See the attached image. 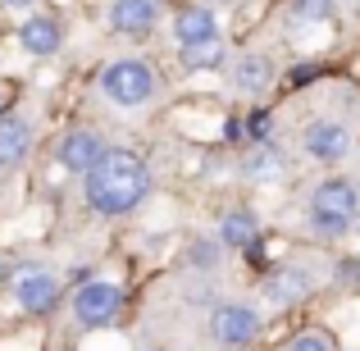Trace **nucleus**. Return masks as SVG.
Wrapping results in <instances>:
<instances>
[{
  "instance_id": "4be33fe9",
  "label": "nucleus",
  "mask_w": 360,
  "mask_h": 351,
  "mask_svg": "<svg viewBox=\"0 0 360 351\" xmlns=\"http://www.w3.org/2000/svg\"><path fill=\"white\" fill-rule=\"evenodd\" d=\"M0 5H5V9H32L37 0H0Z\"/></svg>"
},
{
  "instance_id": "412c9836",
  "label": "nucleus",
  "mask_w": 360,
  "mask_h": 351,
  "mask_svg": "<svg viewBox=\"0 0 360 351\" xmlns=\"http://www.w3.org/2000/svg\"><path fill=\"white\" fill-rule=\"evenodd\" d=\"M288 351H333V343H328L319 328H310V333H297V338H292Z\"/></svg>"
},
{
  "instance_id": "b1692460",
  "label": "nucleus",
  "mask_w": 360,
  "mask_h": 351,
  "mask_svg": "<svg viewBox=\"0 0 360 351\" xmlns=\"http://www.w3.org/2000/svg\"><path fill=\"white\" fill-rule=\"evenodd\" d=\"M214 5H229V0H214Z\"/></svg>"
},
{
  "instance_id": "f3484780",
  "label": "nucleus",
  "mask_w": 360,
  "mask_h": 351,
  "mask_svg": "<svg viewBox=\"0 0 360 351\" xmlns=\"http://www.w3.org/2000/svg\"><path fill=\"white\" fill-rule=\"evenodd\" d=\"M333 9H338V0H288V23L292 27L333 23Z\"/></svg>"
},
{
  "instance_id": "0eeeda50",
  "label": "nucleus",
  "mask_w": 360,
  "mask_h": 351,
  "mask_svg": "<svg viewBox=\"0 0 360 351\" xmlns=\"http://www.w3.org/2000/svg\"><path fill=\"white\" fill-rule=\"evenodd\" d=\"M101 155H105V141H101L91 128L64 132V141L55 146V160H60V169H64V174H78V178H87L91 165H96Z\"/></svg>"
},
{
  "instance_id": "a211bd4d",
  "label": "nucleus",
  "mask_w": 360,
  "mask_h": 351,
  "mask_svg": "<svg viewBox=\"0 0 360 351\" xmlns=\"http://www.w3.org/2000/svg\"><path fill=\"white\" fill-rule=\"evenodd\" d=\"M246 174L251 178H283L288 165H283V155H274V151H255V155L246 160Z\"/></svg>"
},
{
  "instance_id": "2eb2a0df",
  "label": "nucleus",
  "mask_w": 360,
  "mask_h": 351,
  "mask_svg": "<svg viewBox=\"0 0 360 351\" xmlns=\"http://www.w3.org/2000/svg\"><path fill=\"white\" fill-rule=\"evenodd\" d=\"M178 60H183V69H192V73H214L224 60H229V51H224L219 37H210V42L178 46Z\"/></svg>"
},
{
  "instance_id": "4468645a",
  "label": "nucleus",
  "mask_w": 360,
  "mask_h": 351,
  "mask_svg": "<svg viewBox=\"0 0 360 351\" xmlns=\"http://www.w3.org/2000/svg\"><path fill=\"white\" fill-rule=\"evenodd\" d=\"M32 151V128L18 115H0V169L23 165V155Z\"/></svg>"
},
{
  "instance_id": "5701e85b",
  "label": "nucleus",
  "mask_w": 360,
  "mask_h": 351,
  "mask_svg": "<svg viewBox=\"0 0 360 351\" xmlns=\"http://www.w3.org/2000/svg\"><path fill=\"white\" fill-rule=\"evenodd\" d=\"M0 279H14V264L9 260H0Z\"/></svg>"
},
{
  "instance_id": "9d476101",
  "label": "nucleus",
  "mask_w": 360,
  "mask_h": 351,
  "mask_svg": "<svg viewBox=\"0 0 360 351\" xmlns=\"http://www.w3.org/2000/svg\"><path fill=\"white\" fill-rule=\"evenodd\" d=\"M160 23V0H115L110 5V27L123 37H141Z\"/></svg>"
},
{
  "instance_id": "f8f14e48",
  "label": "nucleus",
  "mask_w": 360,
  "mask_h": 351,
  "mask_svg": "<svg viewBox=\"0 0 360 351\" xmlns=\"http://www.w3.org/2000/svg\"><path fill=\"white\" fill-rule=\"evenodd\" d=\"M174 37H178V46L210 42V37H219V14H214L210 5H187V9H178Z\"/></svg>"
},
{
  "instance_id": "ddd939ff",
  "label": "nucleus",
  "mask_w": 360,
  "mask_h": 351,
  "mask_svg": "<svg viewBox=\"0 0 360 351\" xmlns=\"http://www.w3.org/2000/svg\"><path fill=\"white\" fill-rule=\"evenodd\" d=\"M233 87H238L242 96H264V91L274 87V60L269 55H242V60L233 64Z\"/></svg>"
},
{
  "instance_id": "6ab92c4d",
  "label": "nucleus",
  "mask_w": 360,
  "mask_h": 351,
  "mask_svg": "<svg viewBox=\"0 0 360 351\" xmlns=\"http://www.w3.org/2000/svg\"><path fill=\"white\" fill-rule=\"evenodd\" d=\"M310 229L319 237H347L352 233V219H342V215H324V210H310Z\"/></svg>"
},
{
  "instance_id": "f257e3e1",
  "label": "nucleus",
  "mask_w": 360,
  "mask_h": 351,
  "mask_svg": "<svg viewBox=\"0 0 360 351\" xmlns=\"http://www.w3.org/2000/svg\"><path fill=\"white\" fill-rule=\"evenodd\" d=\"M82 192H87V205L96 215L119 219V215H132L150 196V169H146V160L132 155V151H110L105 146V155L82 178Z\"/></svg>"
},
{
  "instance_id": "1a4fd4ad",
  "label": "nucleus",
  "mask_w": 360,
  "mask_h": 351,
  "mask_svg": "<svg viewBox=\"0 0 360 351\" xmlns=\"http://www.w3.org/2000/svg\"><path fill=\"white\" fill-rule=\"evenodd\" d=\"M306 297H310V274L297 269V264H278V269L264 279V301L278 306V310L297 306V301H306Z\"/></svg>"
},
{
  "instance_id": "20e7f679",
  "label": "nucleus",
  "mask_w": 360,
  "mask_h": 351,
  "mask_svg": "<svg viewBox=\"0 0 360 351\" xmlns=\"http://www.w3.org/2000/svg\"><path fill=\"white\" fill-rule=\"evenodd\" d=\"M301 146L315 165H338V160L352 155V128L338 119H315L306 132H301Z\"/></svg>"
},
{
  "instance_id": "423d86ee",
  "label": "nucleus",
  "mask_w": 360,
  "mask_h": 351,
  "mask_svg": "<svg viewBox=\"0 0 360 351\" xmlns=\"http://www.w3.org/2000/svg\"><path fill=\"white\" fill-rule=\"evenodd\" d=\"M210 328H214V338H219L224 347H246V343H255V333H260V310L246 306V301H224V306H214Z\"/></svg>"
},
{
  "instance_id": "7ed1b4c3",
  "label": "nucleus",
  "mask_w": 360,
  "mask_h": 351,
  "mask_svg": "<svg viewBox=\"0 0 360 351\" xmlns=\"http://www.w3.org/2000/svg\"><path fill=\"white\" fill-rule=\"evenodd\" d=\"M119 310H123V292L115 283H105V279H91V283H82V288L73 292V319H78L82 328L115 324Z\"/></svg>"
},
{
  "instance_id": "f03ea898",
  "label": "nucleus",
  "mask_w": 360,
  "mask_h": 351,
  "mask_svg": "<svg viewBox=\"0 0 360 351\" xmlns=\"http://www.w3.org/2000/svg\"><path fill=\"white\" fill-rule=\"evenodd\" d=\"M155 87H160L155 69H150L146 60H115V64H105V73H101V91L123 110L146 106V101L155 96Z\"/></svg>"
},
{
  "instance_id": "aec40b11",
  "label": "nucleus",
  "mask_w": 360,
  "mask_h": 351,
  "mask_svg": "<svg viewBox=\"0 0 360 351\" xmlns=\"http://www.w3.org/2000/svg\"><path fill=\"white\" fill-rule=\"evenodd\" d=\"M219 246H224V242H196V246H192V264H196L201 274L214 269V264H219Z\"/></svg>"
},
{
  "instance_id": "6e6552de",
  "label": "nucleus",
  "mask_w": 360,
  "mask_h": 351,
  "mask_svg": "<svg viewBox=\"0 0 360 351\" xmlns=\"http://www.w3.org/2000/svg\"><path fill=\"white\" fill-rule=\"evenodd\" d=\"M310 210L356 219L360 215V183H352V178H324V183L310 192Z\"/></svg>"
},
{
  "instance_id": "dca6fc26",
  "label": "nucleus",
  "mask_w": 360,
  "mask_h": 351,
  "mask_svg": "<svg viewBox=\"0 0 360 351\" xmlns=\"http://www.w3.org/2000/svg\"><path fill=\"white\" fill-rule=\"evenodd\" d=\"M219 242L233 246V251H246L255 242V215L251 210H229L219 219Z\"/></svg>"
},
{
  "instance_id": "9b49d317",
  "label": "nucleus",
  "mask_w": 360,
  "mask_h": 351,
  "mask_svg": "<svg viewBox=\"0 0 360 351\" xmlns=\"http://www.w3.org/2000/svg\"><path fill=\"white\" fill-rule=\"evenodd\" d=\"M18 46H23L27 55H37V60H51V55L64 46V32H60V23H55L51 14H32V18H23V27H18Z\"/></svg>"
},
{
  "instance_id": "39448f33",
  "label": "nucleus",
  "mask_w": 360,
  "mask_h": 351,
  "mask_svg": "<svg viewBox=\"0 0 360 351\" xmlns=\"http://www.w3.org/2000/svg\"><path fill=\"white\" fill-rule=\"evenodd\" d=\"M14 301L27 310V315H46L60 301V279L41 264H27V269H14Z\"/></svg>"
}]
</instances>
